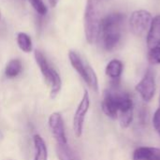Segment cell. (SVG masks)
I'll use <instances>...</instances> for the list:
<instances>
[{
	"label": "cell",
	"mask_w": 160,
	"mask_h": 160,
	"mask_svg": "<svg viewBox=\"0 0 160 160\" xmlns=\"http://www.w3.org/2000/svg\"><path fill=\"white\" fill-rule=\"evenodd\" d=\"M125 15L120 12H112L102 18L99 35L101 43L106 51H112L120 42L122 38V27Z\"/></svg>",
	"instance_id": "6da1fadb"
},
{
	"label": "cell",
	"mask_w": 160,
	"mask_h": 160,
	"mask_svg": "<svg viewBox=\"0 0 160 160\" xmlns=\"http://www.w3.org/2000/svg\"><path fill=\"white\" fill-rule=\"evenodd\" d=\"M101 1L87 0L84 10V33L88 43L97 41L101 23Z\"/></svg>",
	"instance_id": "7a4b0ae2"
},
{
	"label": "cell",
	"mask_w": 160,
	"mask_h": 160,
	"mask_svg": "<svg viewBox=\"0 0 160 160\" xmlns=\"http://www.w3.org/2000/svg\"><path fill=\"white\" fill-rule=\"evenodd\" d=\"M35 59L46 83L51 88V98H56L62 88V80L59 73L50 65L47 58L40 51H35Z\"/></svg>",
	"instance_id": "3957f363"
},
{
	"label": "cell",
	"mask_w": 160,
	"mask_h": 160,
	"mask_svg": "<svg viewBox=\"0 0 160 160\" xmlns=\"http://www.w3.org/2000/svg\"><path fill=\"white\" fill-rule=\"evenodd\" d=\"M68 58L72 68L78 72V74L82 78V80L86 82V84L95 92L98 91V81L96 72L94 69L85 63L82 57L74 51H69Z\"/></svg>",
	"instance_id": "277c9868"
},
{
	"label": "cell",
	"mask_w": 160,
	"mask_h": 160,
	"mask_svg": "<svg viewBox=\"0 0 160 160\" xmlns=\"http://www.w3.org/2000/svg\"><path fill=\"white\" fill-rule=\"evenodd\" d=\"M153 20L152 14L145 10L140 9L132 12L129 19V26L131 32L138 37H142L149 30L151 22Z\"/></svg>",
	"instance_id": "5b68a950"
},
{
	"label": "cell",
	"mask_w": 160,
	"mask_h": 160,
	"mask_svg": "<svg viewBox=\"0 0 160 160\" xmlns=\"http://www.w3.org/2000/svg\"><path fill=\"white\" fill-rule=\"evenodd\" d=\"M89 108H90V96L88 92L85 90L73 116V131L77 138H80L82 135L83 125Z\"/></svg>",
	"instance_id": "8992f818"
},
{
	"label": "cell",
	"mask_w": 160,
	"mask_h": 160,
	"mask_svg": "<svg viewBox=\"0 0 160 160\" xmlns=\"http://www.w3.org/2000/svg\"><path fill=\"white\" fill-rule=\"evenodd\" d=\"M49 128L52 137L54 138L56 144H67L68 138L65 129V122L60 112H52L48 119Z\"/></svg>",
	"instance_id": "52a82bcc"
},
{
	"label": "cell",
	"mask_w": 160,
	"mask_h": 160,
	"mask_svg": "<svg viewBox=\"0 0 160 160\" xmlns=\"http://www.w3.org/2000/svg\"><path fill=\"white\" fill-rule=\"evenodd\" d=\"M136 91L141 95L144 101H150L156 93V80L154 73L148 69L143 78L135 87Z\"/></svg>",
	"instance_id": "ba28073f"
},
{
	"label": "cell",
	"mask_w": 160,
	"mask_h": 160,
	"mask_svg": "<svg viewBox=\"0 0 160 160\" xmlns=\"http://www.w3.org/2000/svg\"><path fill=\"white\" fill-rule=\"evenodd\" d=\"M118 94L119 91L115 89L106 90L103 95L101 108L103 112L110 118L116 119L118 117Z\"/></svg>",
	"instance_id": "9c48e42d"
},
{
	"label": "cell",
	"mask_w": 160,
	"mask_h": 160,
	"mask_svg": "<svg viewBox=\"0 0 160 160\" xmlns=\"http://www.w3.org/2000/svg\"><path fill=\"white\" fill-rule=\"evenodd\" d=\"M146 41L149 50L160 46V15H157L153 18Z\"/></svg>",
	"instance_id": "30bf717a"
},
{
	"label": "cell",
	"mask_w": 160,
	"mask_h": 160,
	"mask_svg": "<svg viewBox=\"0 0 160 160\" xmlns=\"http://www.w3.org/2000/svg\"><path fill=\"white\" fill-rule=\"evenodd\" d=\"M134 160H160V148L139 147L134 151Z\"/></svg>",
	"instance_id": "8fae6325"
},
{
	"label": "cell",
	"mask_w": 160,
	"mask_h": 160,
	"mask_svg": "<svg viewBox=\"0 0 160 160\" xmlns=\"http://www.w3.org/2000/svg\"><path fill=\"white\" fill-rule=\"evenodd\" d=\"M34 143V160H48V148L45 141L39 134H35L33 137Z\"/></svg>",
	"instance_id": "7c38bea8"
},
{
	"label": "cell",
	"mask_w": 160,
	"mask_h": 160,
	"mask_svg": "<svg viewBox=\"0 0 160 160\" xmlns=\"http://www.w3.org/2000/svg\"><path fill=\"white\" fill-rule=\"evenodd\" d=\"M123 63L118 60V59H113L112 61H110L106 67V74L108 77H110L112 80H113L114 82L119 81L122 72H123Z\"/></svg>",
	"instance_id": "4fadbf2b"
},
{
	"label": "cell",
	"mask_w": 160,
	"mask_h": 160,
	"mask_svg": "<svg viewBox=\"0 0 160 160\" xmlns=\"http://www.w3.org/2000/svg\"><path fill=\"white\" fill-rule=\"evenodd\" d=\"M56 156L59 160H79L73 149L67 144H56Z\"/></svg>",
	"instance_id": "5bb4252c"
},
{
	"label": "cell",
	"mask_w": 160,
	"mask_h": 160,
	"mask_svg": "<svg viewBox=\"0 0 160 160\" xmlns=\"http://www.w3.org/2000/svg\"><path fill=\"white\" fill-rule=\"evenodd\" d=\"M22 71V64L20 59H12L10 60L5 68V75L7 78L13 79L21 74Z\"/></svg>",
	"instance_id": "9a60e30c"
},
{
	"label": "cell",
	"mask_w": 160,
	"mask_h": 160,
	"mask_svg": "<svg viewBox=\"0 0 160 160\" xmlns=\"http://www.w3.org/2000/svg\"><path fill=\"white\" fill-rule=\"evenodd\" d=\"M17 44L19 48L23 52H30L32 51L33 45H32V40L31 38L23 32H20L17 35Z\"/></svg>",
	"instance_id": "2e32d148"
},
{
	"label": "cell",
	"mask_w": 160,
	"mask_h": 160,
	"mask_svg": "<svg viewBox=\"0 0 160 160\" xmlns=\"http://www.w3.org/2000/svg\"><path fill=\"white\" fill-rule=\"evenodd\" d=\"M120 125L123 128H127L130 126L132 120H133V110H129L128 112H120L118 114Z\"/></svg>",
	"instance_id": "e0dca14e"
},
{
	"label": "cell",
	"mask_w": 160,
	"mask_h": 160,
	"mask_svg": "<svg viewBox=\"0 0 160 160\" xmlns=\"http://www.w3.org/2000/svg\"><path fill=\"white\" fill-rule=\"evenodd\" d=\"M33 8L37 11V13L40 15H45L47 13V7L44 4L43 0H29Z\"/></svg>",
	"instance_id": "ac0fdd59"
},
{
	"label": "cell",
	"mask_w": 160,
	"mask_h": 160,
	"mask_svg": "<svg viewBox=\"0 0 160 160\" xmlns=\"http://www.w3.org/2000/svg\"><path fill=\"white\" fill-rule=\"evenodd\" d=\"M148 58L152 64H160V46L150 49Z\"/></svg>",
	"instance_id": "d6986e66"
},
{
	"label": "cell",
	"mask_w": 160,
	"mask_h": 160,
	"mask_svg": "<svg viewBox=\"0 0 160 160\" xmlns=\"http://www.w3.org/2000/svg\"><path fill=\"white\" fill-rule=\"evenodd\" d=\"M153 125L157 132L160 135V107L157 110L153 117Z\"/></svg>",
	"instance_id": "ffe728a7"
},
{
	"label": "cell",
	"mask_w": 160,
	"mask_h": 160,
	"mask_svg": "<svg viewBox=\"0 0 160 160\" xmlns=\"http://www.w3.org/2000/svg\"><path fill=\"white\" fill-rule=\"evenodd\" d=\"M58 2H59V0H49V3H50L51 7H52V8L56 7V5L58 4Z\"/></svg>",
	"instance_id": "44dd1931"
},
{
	"label": "cell",
	"mask_w": 160,
	"mask_h": 160,
	"mask_svg": "<svg viewBox=\"0 0 160 160\" xmlns=\"http://www.w3.org/2000/svg\"><path fill=\"white\" fill-rule=\"evenodd\" d=\"M159 107H160V95H159Z\"/></svg>",
	"instance_id": "7402d4cb"
},
{
	"label": "cell",
	"mask_w": 160,
	"mask_h": 160,
	"mask_svg": "<svg viewBox=\"0 0 160 160\" xmlns=\"http://www.w3.org/2000/svg\"><path fill=\"white\" fill-rule=\"evenodd\" d=\"M0 18H1V12H0Z\"/></svg>",
	"instance_id": "603a6c76"
}]
</instances>
